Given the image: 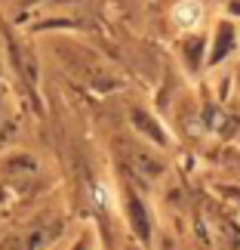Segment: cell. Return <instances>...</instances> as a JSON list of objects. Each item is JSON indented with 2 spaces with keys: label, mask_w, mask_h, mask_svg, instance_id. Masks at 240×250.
<instances>
[{
  "label": "cell",
  "mask_w": 240,
  "mask_h": 250,
  "mask_svg": "<svg viewBox=\"0 0 240 250\" xmlns=\"http://www.w3.org/2000/svg\"><path fill=\"white\" fill-rule=\"evenodd\" d=\"M172 25L179 31H197L203 25V3L200 0H179L172 6Z\"/></svg>",
  "instance_id": "6da1fadb"
}]
</instances>
